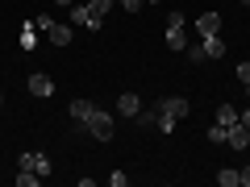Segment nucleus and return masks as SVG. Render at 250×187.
<instances>
[{"label":"nucleus","instance_id":"f257e3e1","mask_svg":"<svg viewBox=\"0 0 250 187\" xmlns=\"http://www.w3.org/2000/svg\"><path fill=\"white\" fill-rule=\"evenodd\" d=\"M83 129H88V133L96 137V142H113V133H117V121L104 112V108H92V116L83 121Z\"/></svg>","mask_w":250,"mask_h":187},{"label":"nucleus","instance_id":"f03ea898","mask_svg":"<svg viewBox=\"0 0 250 187\" xmlns=\"http://www.w3.org/2000/svg\"><path fill=\"white\" fill-rule=\"evenodd\" d=\"M167 46H171V50H188V29H184V13H167Z\"/></svg>","mask_w":250,"mask_h":187},{"label":"nucleus","instance_id":"7ed1b4c3","mask_svg":"<svg viewBox=\"0 0 250 187\" xmlns=\"http://www.w3.org/2000/svg\"><path fill=\"white\" fill-rule=\"evenodd\" d=\"M100 13H92L88 0H75V9H71V25H83V29H100Z\"/></svg>","mask_w":250,"mask_h":187},{"label":"nucleus","instance_id":"20e7f679","mask_svg":"<svg viewBox=\"0 0 250 187\" xmlns=\"http://www.w3.org/2000/svg\"><path fill=\"white\" fill-rule=\"evenodd\" d=\"M159 112H167V116H175V121H184V116L192 112V104H188L184 96H167V100H159Z\"/></svg>","mask_w":250,"mask_h":187},{"label":"nucleus","instance_id":"39448f33","mask_svg":"<svg viewBox=\"0 0 250 187\" xmlns=\"http://www.w3.org/2000/svg\"><path fill=\"white\" fill-rule=\"evenodd\" d=\"M225 146H229V150H246V146H250V129H246V125H229V129H225Z\"/></svg>","mask_w":250,"mask_h":187},{"label":"nucleus","instance_id":"423d86ee","mask_svg":"<svg viewBox=\"0 0 250 187\" xmlns=\"http://www.w3.org/2000/svg\"><path fill=\"white\" fill-rule=\"evenodd\" d=\"M196 34H200V37L221 34V13H200V17H196Z\"/></svg>","mask_w":250,"mask_h":187},{"label":"nucleus","instance_id":"0eeeda50","mask_svg":"<svg viewBox=\"0 0 250 187\" xmlns=\"http://www.w3.org/2000/svg\"><path fill=\"white\" fill-rule=\"evenodd\" d=\"M117 112H121V116H138V112H142V100H138V92H121V100H117Z\"/></svg>","mask_w":250,"mask_h":187},{"label":"nucleus","instance_id":"6e6552de","mask_svg":"<svg viewBox=\"0 0 250 187\" xmlns=\"http://www.w3.org/2000/svg\"><path fill=\"white\" fill-rule=\"evenodd\" d=\"M29 92H34L38 100H46V96L54 92V79H50V75H42V71H38V75H29Z\"/></svg>","mask_w":250,"mask_h":187},{"label":"nucleus","instance_id":"1a4fd4ad","mask_svg":"<svg viewBox=\"0 0 250 187\" xmlns=\"http://www.w3.org/2000/svg\"><path fill=\"white\" fill-rule=\"evenodd\" d=\"M200 46H205L208 62H213V58H225V37H221V34H213V37H200Z\"/></svg>","mask_w":250,"mask_h":187},{"label":"nucleus","instance_id":"9d476101","mask_svg":"<svg viewBox=\"0 0 250 187\" xmlns=\"http://www.w3.org/2000/svg\"><path fill=\"white\" fill-rule=\"evenodd\" d=\"M46 37H50L54 46H71V25H50V34H46Z\"/></svg>","mask_w":250,"mask_h":187},{"label":"nucleus","instance_id":"9b49d317","mask_svg":"<svg viewBox=\"0 0 250 187\" xmlns=\"http://www.w3.org/2000/svg\"><path fill=\"white\" fill-rule=\"evenodd\" d=\"M92 108H96L92 100H71V121H88V116H92Z\"/></svg>","mask_w":250,"mask_h":187},{"label":"nucleus","instance_id":"f8f14e48","mask_svg":"<svg viewBox=\"0 0 250 187\" xmlns=\"http://www.w3.org/2000/svg\"><path fill=\"white\" fill-rule=\"evenodd\" d=\"M217 125H225V129H229V125H238V108L221 104V108H217Z\"/></svg>","mask_w":250,"mask_h":187},{"label":"nucleus","instance_id":"ddd939ff","mask_svg":"<svg viewBox=\"0 0 250 187\" xmlns=\"http://www.w3.org/2000/svg\"><path fill=\"white\" fill-rule=\"evenodd\" d=\"M21 46H25V50H34V46H38V29H34V21H29V25H21Z\"/></svg>","mask_w":250,"mask_h":187},{"label":"nucleus","instance_id":"4468645a","mask_svg":"<svg viewBox=\"0 0 250 187\" xmlns=\"http://www.w3.org/2000/svg\"><path fill=\"white\" fill-rule=\"evenodd\" d=\"M217 183H221V187H242V179H238V170L225 167V170H217Z\"/></svg>","mask_w":250,"mask_h":187},{"label":"nucleus","instance_id":"2eb2a0df","mask_svg":"<svg viewBox=\"0 0 250 187\" xmlns=\"http://www.w3.org/2000/svg\"><path fill=\"white\" fill-rule=\"evenodd\" d=\"M38 183H42L38 170H21V175H17V187H38Z\"/></svg>","mask_w":250,"mask_h":187},{"label":"nucleus","instance_id":"dca6fc26","mask_svg":"<svg viewBox=\"0 0 250 187\" xmlns=\"http://www.w3.org/2000/svg\"><path fill=\"white\" fill-rule=\"evenodd\" d=\"M175 116H167V112H159V121H154V129H159V133H171V129H175Z\"/></svg>","mask_w":250,"mask_h":187},{"label":"nucleus","instance_id":"f3484780","mask_svg":"<svg viewBox=\"0 0 250 187\" xmlns=\"http://www.w3.org/2000/svg\"><path fill=\"white\" fill-rule=\"evenodd\" d=\"M188 58H192V62H208V54H205V46H188Z\"/></svg>","mask_w":250,"mask_h":187},{"label":"nucleus","instance_id":"a211bd4d","mask_svg":"<svg viewBox=\"0 0 250 187\" xmlns=\"http://www.w3.org/2000/svg\"><path fill=\"white\" fill-rule=\"evenodd\" d=\"M50 25H54V21L46 17V13H38V17H34V29H38V34H50Z\"/></svg>","mask_w":250,"mask_h":187},{"label":"nucleus","instance_id":"6ab92c4d","mask_svg":"<svg viewBox=\"0 0 250 187\" xmlns=\"http://www.w3.org/2000/svg\"><path fill=\"white\" fill-rule=\"evenodd\" d=\"M208 142H217V146H225V125H217V121H213V129H208Z\"/></svg>","mask_w":250,"mask_h":187},{"label":"nucleus","instance_id":"aec40b11","mask_svg":"<svg viewBox=\"0 0 250 187\" xmlns=\"http://www.w3.org/2000/svg\"><path fill=\"white\" fill-rule=\"evenodd\" d=\"M34 170L38 175H50V158H46V154H34Z\"/></svg>","mask_w":250,"mask_h":187},{"label":"nucleus","instance_id":"412c9836","mask_svg":"<svg viewBox=\"0 0 250 187\" xmlns=\"http://www.w3.org/2000/svg\"><path fill=\"white\" fill-rule=\"evenodd\" d=\"M88 4H92V13H100V17H104V13L117 4V0H88Z\"/></svg>","mask_w":250,"mask_h":187},{"label":"nucleus","instance_id":"4be33fe9","mask_svg":"<svg viewBox=\"0 0 250 187\" xmlns=\"http://www.w3.org/2000/svg\"><path fill=\"white\" fill-rule=\"evenodd\" d=\"M154 121H159V112H138V125L142 129H154Z\"/></svg>","mask_w":250,"mask_h":187},{"label":"nucleus","instance_id":"5701e85b","mask_svg":"<svg viewBox=\"0 0 250 187\" xmlns=\"http://www.w3.org/2000/svg\"><path fill=\"white\" fill-rule=\"evenodd\" d=\"M121 4H125V13H138V9H146L142 0H121Z\"/></svg>","mask_w":250,"mask_h":187},{"label":"nucleus","instance_id":"b1692460","mask_svg":"<svg viewBox=\"0 0 250 187\" xmlns=\"http://www.w3.org/2000/svg\"><path fill=\"white\" fill-rule=\"evenodd\" d=\"M238 79H242V83H250V62H242V67H238Z\"/></svg>","mask_w":250,"mask_h":187},{"label":"nucleus","instance_id":"393cba45","mask_svg":"<svg viewBox=\"0 0 250 187\" xmlns=\"http://www.w3.org/2000/svg\"><path fill=\"white\" fill-rule=\"evenodd\" d=\"M238 179H242V187H250V167H242V170H238Z\"/></svg>","mask_w":250,"mask_h":187},{"label":"nucleus","instance_id":"a878e982","mask_svg":"<svg viewBox=\"0 0 250 187\" xmlns=\"http://www.w3.org/2000/svg\"><path fill=\"white\" fill-rule=\"evenodd\" d=\"M238 121H242V125H246V129H250V108H246V112H238Z\"/></svg>","mask_w":250,"mask_h":187},{"label":"nucleus","instance_id":"bb28decb","mask_svg":"<svg viewBox=\"0 0 250 187\" xmlns=\"http://www.w3.org/2000/svg\"><path fill=\"white\" fill-rule=\"evenodd\" d=\"M142 4H159V0H142Z\"/></svg>","mask_w":250,"mask_h":187},{"label":"nucleus","instance_id":"cd10ccee","mask_svg":"<svg viewBox=\"0 0 250 187\" xmlns=\"http://www.w3.org/2000/svg\"><path fill=\"white\" fill-rule=\"evenodd\" d=\"M59 4H75V0H59Z\"/></svg>","mask_w":250,"mask_h":187},{"label":"nucleus","instance_id":"c85d7f7f","mask_svg":"<svg viewBox=\"0 0 250 187\" xmlns=\"http://www.w3.org/2000/svg\"><path fill=\"white\" fill-rule=\"evenodd\" d=\"M246 100H250V83H246Z\"/></svg>","mask_w":250,"mask_h":187},{"label":"nucleus","instance_id":"c756f323","mask_svg":"<svg viewBox=\"0 0 250 187\" xmlns=\"http://www.w3.org/2000/svg\"><path fill=\"white\" fill-rule=\"evenodd\" d=\"M242 4H246V9H250V0H242Z\"/></svg>","mask_w":250,"mask_h":187},{"label":"nucleus","instance_id":"7c9ffc66","mask_svg":"<svg viewBox=\"0 0 250 187\" xmlns=\"http://www.w3.org/2000/svg\"><path fill=\"white\" fill-rule=\"evenodd\" d=\"M0 100H4V96H0Z\"/></svg>","mask_w":250,"mask_h":187}]
</instances>
